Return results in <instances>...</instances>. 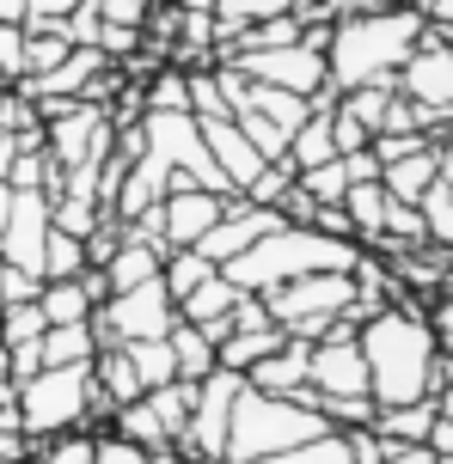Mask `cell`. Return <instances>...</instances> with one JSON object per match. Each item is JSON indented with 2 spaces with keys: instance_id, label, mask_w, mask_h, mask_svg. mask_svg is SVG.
Returning a JSON list of instances; mask_svg holds the SVG:
<instances>
[{
  "instance_id": "6da1fadb",
  "label": "cell",
  "mask_w": 453,
  "mask_h": 464,
  "mask_svg": "<svg viewBox=\"0 0 453 464\" xmlns=\"http://www.w3.org/2000/svg\"><path fill=\"white\" fill-rule=\"evenodd\" d=\"M356 343H361V361H368V392H374V410L435 397L441 336H435L429 312H417L410 300H392V305H380V312H368V318H361Z\"/></svg>"
},
{
  "instance_id": "7a4b0ae2",
  "label": "cell",
  "mask_w": 453,
  "mask_h": 464,
  "mask_svg": "<svg viewBox=\"0 0 453 464\" xmlns=\"http://www.w3.org/2000/svg\"><path fill=\"white\" fill-rule=\"evenodd\" d=\"M429 19L417 6H368V13H343L325 31V68H331V92L350 86H392V73L405 68V55L423 44Z\"/></svg>"
},
{
  "instance_id": "3957f363",
  "label": "cell",
  "mask_w": 453,
  "mask_h": 464,
  "mask_svg": "<svg viewBox=\"0 0 453 464\" xmlns=\"http://www.w3.org/2000/svg\"><path fill=\"white\" fill-rule=\"evenodd\" d=\"M361 245L356 238H331V232L307 227V220H282L276 232H263L251 251H239L233 263H221V276L239 294H270L294 276H325V269H356Z\"/></svg>"
},
{
  "instance_id": "277c9868",
  "label": "cell",
  "mask_w": 453,
  "mask_h": 464,
  "mask_svg": "<svg viewBox=\"0 0 453 464\" xmlns=\"http://www.w3.org/2000/svg\"><path fill=\"white\" fill-rule=\"evenodd\" d=\"M319 434H331V421L319 416L312 403H300V397H270V392H251V385H239L221 464H258V459H276V452H288V446H300V440H319Z\"/></svg>"
},
{
  "instance_id": "5b68a950",
  "label": "cell",
  "mask_w": 453,
  "mask_h": 464,
  "mask_svg": "<svg viewBox=\"0 0 453 464\" xmlns=\"http://www.w3.org/2000/svg\"><path fill=\"white\" fill-rule=\"evenodd\" d=\"M13 403H19L25 440H55V434L86 428L93 416H111L93 385V361H80V367H37L31 379L13 385Z\"/></svg>"
},
{
  "instance_id": "8992f818",
  "label": "cell",
  "mask_w": 453,
  "mask_h": 464,
  "mask_svg": "<svg viewBox=\"0 0 453 464\" xmlns=\"http://www.w3.org/2000/svg\"><path fill=\"white\" fill-rule=\"evenodd\" d=\"M263 305H270V318H276L294 343H325L343 312H368V305L356 300V276H350V269L294 276V281H282V287H270Z\"/></svg>"
},
{
  "instance_id": "52a82bcc",
  "label": "cell",
  "mask_w": 453,
  "mask_h": 464,
  "mask_svg": "<svg viewBox=\"0 0 453 464\" xmlns=\"http://www.w3.org/2000/svg\"><path fill=\"white\" fill-rule=\"evenodd\" d=\"M239 73H251L263 86H282V92H300V98H331V68H325V31H307L300 44H282V49H239L227 55Z\"/></svg>"
},
{
  "instance_id": "ba28073f",
  "label": "cell",
  "mask_w": 453,
  "mask_h": 464,
  "mask_svg": "<svg viewBox=\"0 0 453 464\" xmlns=\"http://www.w3.org/2000/svg\"><path fill=\"white\" fill-rule=\"evenodd\" d=\"M178 324V300L166 294V281L153 276L142 287H123V294H104V305L93 312L98 348L104 343H142V336H166Z\"/></svg>"
},
{
  "instance_id": "9c48e42d",
  "label": "cell",
  "mask_w": 453,
  "mask_h": 464,
  "mask_svg": "<svg viewBox=\"0 0 453 464\" xmlns=\"http://www.w3.org/2000/svg\"><path fill=\"white\" fill-rule=\"evenodd\" d=\"M392 86L410 98V104H423V111L453 129V44L441 31H423V44L405 55V68L392 73Z\"/></svg>"
},
{
  "instance_id": "30bf717a",
  "label": "cell",
  "mask_w": 453,
  "mask_h": 464,
  "mask_svg": "<svg viewBox=\"0 0 453 464\" xmlns=\"http://www.w3.org/2000/svg\"><path fill=\"white\" fill-rule=\"evenodd\" d=\"M239 379L233 367H215L209 379H196V397H191V421H184V446L178 452H191L202 464H221L227 452V421H233V397H239Z\"/></svg>"
},
{
  "instance_id": "8fae6325",
  "label": "cell",
  "mask_w": 453,
  "mask_h": 464,
  "mask_svg": "<svg viewBox=\"0 0 453 464\" xmlns=\"http://www.w3.org/2000/svg\"><path fill=\"white\" fill-rule=\"evenodd\" d=\"M44 238H49V196L44 189H13V208H6V227H0V263L37 276L44 269Z\"/></svg>"
},
{
  "instance_id": "7c38bea8",
  "label": "cell",
  "mask_w": 453,
  "mask_h": 464,
  "mask_svg": "<svg viewBox=\"0 0 453 464\" xmlns=\"http://www.w3.org/2000/svg\"><path fill=\"white\" fill-rule=\"evenodd\" d=\"M282 220H288L282 208H263V202H245V196H233V202H227V214H221L215 227L196 238V251L209 256V263H233L239 251H251L263 232H276Z\"/></svg>"
},
{
  "instance_id": "4fadbf2b",
  "label": "cell",
  "mask_w": 453,
  "mask_h": 464,
  "mask_svg": "<svg viewBox=\"0 0 453 464\" xmlns=\"http://www.w3.org/2000/svg\"><path fill=\"white\" fill-rule=\"evenodd\" d=\"M196 122H202V147H209V160H215L221 171H227V184L245 196V189L270 171V160L245 140V129H239L233 116H196Z\"/></svg>"
},
{
  "instance_id": "5bb4252c",
  "label": "cell",
  "mask_w": 453,
  "mask_h": 464,
  "mask_svg": "<svg viewBox=\"0 0 453 464\" xmlns=\"http://www.w3.org/2000/svg\"><path fill=\"white\" fill-rule=\"evenodd\" d=\"M227 202H233V196H209V189H196V184H172V196L160 202V227H166V245H172V251L196 245V238L215 227L221 214H227Z\"/></svg>"
},
{
  "instance_id": "9a60e30c",
  "label": "cell",
  "mask_w": 453,
  "mask_h": 464,
  "mask_svg": "<svg viewBox=\"0 0 453 464\" xmlns=\"http://www.w3.org/2000/svg\"><path fill=\"white\" fill-rule=\"evenodd\" d=\"M307 361H312V343H294L288 336L282 348H270L263 361H251V367L239 372L251 392H270V397H300L307 403Z\"/></svg>"
},
{
  "instance_id": "2e32d148",
  "label": "cell",
  "mask_w": 453,
  "mask_h": 464,
  "mask_svg": "<svg viewBox=\"0 0 453 464\" xmlns=\"http://www.w3.org/2000/svg\"><path fill=\"white\" fill-rule=\"evenodd\" d=\"M104 276L86 269V276H68V281H44L37 287V305H44L49 324H93V312L104 305Z\"/></svg>"
},
{
  "instance_id": "e0dca14e",
  "label": "cell",
  "mask_w": 453,
  "mask_h": 464,
  "mask_svg": "<svg viewBox=\"0 0 453 464\" xmlns=\"http://www.w3.org/2000/svg\"><path fill=\"white\" fill-rule=\"evenodd\" d=\"M160 263H166V245H147V238H129V227H123V245L104 263H98V276H104V287L111 294H123V287H142V281L160 276Z\"/></svg>"
},
{
  "instance_id": "ac0fdd59",
  "label": "cell",
  "mask_w": 453,
  "mask_h": 464,
  "mask_svg": "<svg viewBox=\"0 0 453 464\" xmlns=\"http://www.w3.org/2000/svg\"><path fill=\"white\" fill-rule=\"evenodd\" d=\"M435 397H417V403H386V410H374V434H380L386 446H429V428H435Z\"/></svg>"
},
{
  "instance_id": "d6986e66",
  "label": "cell",
  "mask_w": 453,
  "mask_h": 464,
  "mask_svg": "<svg viewBox=\"0 0 453 464\" xmlns=\"http://www.w3.org/2000/svg\"><path fill=\"white\" fill-rule=\"evenodd\" d=\"M93 385H98V397H104V410H123V403H135V397L147 392L135 361L123 354V343H104L93 354Z\"/></svg>"
},
{
  "instance_id": "ffe728a7",
  "label": "cell",
  "mask_w": 453,
  "mask_h": 464,
  "mask_svg": "<svg viewBox=\"0 0 453 464\" xmlns=\"http://www.w3.org/2000/svg\"><path fill=\"white\" fill-rule=\"evenodd\" d=\"M337 98V92H331ZM331 98H319L312 104V116L288 135V165L294 171H312V165H325V160H337V135H331Z\"/></svg>"
},
{
  "instance_id": "44dd1931",
  "label": "cell",
  "mask_w": 453,
  "mask_h": 464,
  "mask_svg": "<svg viewBox=\"0 0 453 464\" xmlns=\"http://www.w3.org/2000/svg\"><path fill=\"white\" fill-rule=\"evenodd\" d=\"M441 178V165H435V147H417V153H405V160H386L380 165V184H386V196L392 202H423V189Z\"/></svg>"
},
{
  "instance_id": "7402d4cb",
  "label": "cell",
  "mask_w": 453,
  "mask_h": 464,
  "mask_svg": "<svg viewBox=\"0 0 453 464\" xmlns=\"http://www.w3.org/2000/svg\"><path fill=\"white\" fill-rule=\"evenodd\" d=\"M37 354H44V367H80V361L98 354V330L93 324H49L37 336Z\"/></svg>"
},
{
  "instance_id": "603a6c76",
  "label": "cell",
  "mask_w": 453,
  "mask_h": 464,
  "mask_svg": "<svg viewBox=\"0 0 453 464\" xmlns=\"http://www.w3.org/2000/svg\"><path fill=\"white\" fill-rule=\"evenodd\" d=\"M386 208H392V196H386L380 178H368V184H350V196H343V214H350V227H356V245H361V238H368V245L380 238Z\"/></svg>"
},
{
  "instance_id": "cb8c5ba5",
  "label": "cell",
  "mask_w": 453,
  "mask_h": 464,
  "mask_svg": "<svg viewBox=\"0 0 453 464\" xmlns=\"http://www.w3.org/2000/svg\"><path fill=\"white\" fill-rule=\"evenodd\" d=\"M172 354H178V379H184V385H196V379H209V372L221 367V348L196 324H184V318L172 324Z\"/></svg>"
},
{
  "instance_id": "d4e9b609",
  "label": "cell",
  "mask_w": 453,
  "mask_h": 464,
  "mask_svg": "<svg viewBox=\"0 0 453 464\" xmlns=\"http://www.w3.org/2000/svg\"><path fill=\"white\" fill-rule=\"evenodd\" d=\"M123 354L135 361V372H142V385H147V392H153V385H172V379H178L172 330H166V336H142V343H123Z\"/></svg>"
},
{
  "instance_id": "484cf974",
  "label": "cell",
  "mask_w": 453,
  "mask_h": 464,
  "mask_svg": "<svg viewBox=\"0 0 453 464\" xmlns=\"http://www.w3.org/2000/svg\"><path fill=\"white\" fill-rule=\"evenodd\" d=\"M86 269H93L86 238H74V232L49 227V238H44V269H37V276H44V281H68V276H86Z\"/></svg>"
},
{
  "instance_id": "4316f807",
  "label": "cell",
  "mask_w": 453,
  "mask_h": 464,
  "mask_svg": "<svg viewBox=\"0 0 453 464\" xmlns=\"http://www.w3.org/2000/svg\"><path fill=\"white\" fill-rule=\"evenodd\" d=\"M276 13H294V0H215V31H221V44H233L245 24H263Z\"/></svg>"
},
{
  "instance_id": "83f0119b",
  "label": "cell",
  "mask_w": 453,
  "mask_h": 464,
  "mask_svg": "<svg viewBox=\"0 0 453 464\" xmlns=\"http://www.w3.org/2000/svg\"><path fill=\"white\" fill-rule=\"evenodd\" d=\"M215 269H221V263H209L196 245H184V251H166V263H160V281H166L172 300H184V294H191V287H202Z\"/></svg>"
},
{
  "instance_id": "f1b7e54d",
  "label": "cell",
  "mask_w": 453,
  "mask_h": 464,
  "mask_svg": "<svg viewBox=\"0 0 453 464\" xmlns=\"http://www.w3.org/2000/svg\"><path fill=\"white\" fill-rule=\"evenodd\" d=\"M44 330H49V318H44L37 300H6L0 305V348H25V343H37Z\"/></svg>"
},
{
  "instance_id": "f546056e",
  "label": "cell",
  "mask_w": 453,
  "mask_h": 464,
  "mask_svg": "<svg viewBox=\"0 0 453 464\" xmlns=\"http://www.w3.org/2000/svg\"><path fill=\"white\" fill-rule=\"evenodd\" d=\"M417 214H423V238H429V245H441V251H453V189L441 184V178L423 189Z\"/></svg>"
},
{
  "instance_id": "4dcf8cb0",
  "label": "cell",
  "mask_w": 453,
  "mask_h": 464,
  "mask_svg": "<svg viewBox=\"0 0 453 464\" xmlns=\"http://www.w3.org/2000/svg\"><path fill=\"white\" fill-rule=\"evenodd\" d=\"M25 464H93V434H55V440H31Z\"/></svg>"
},
{
  "instance_id": "1f68e13d",
  "label": "cell",
  "mask_w": 453,
  "mask_h": 464,
  "mask_svg": "<svg viewBox=\"0 0 453 464\" xmlns=\"http://www.w3.org/2000/svg\"><path fill=\"white\" fill-rule=\"evenodd\" d=\"M86 13H93L98 24H111V31H142L147 0H86Z\"/></svg>"
},
{
  "instance_id": "d6a6232c",
  "label": "cell",
  "mask_w": 453,
  "mask_h": 464,
  "mask_svg": "<svg viewBox=\"0 0 453 464\" xmlns=\"http://www.w3.org/2000/svg\"><path fill=\"white\" fill-rule=\"evenodd\" d=\"M93 464H160V459L123 434H93Z\"/></svg>"
},
{
  "instance_id": "836d02e7",
  "label": "cell",
  "mask_w": 453,
  "mask_h": 464,
  "mask_svg": "<svg viewBox=\"0 0 453 464\" xmlns=\"http://www.w3.org/2000/svg\"><path fill=\"white\" fill-rule=\"evenodd\" d=\"M147 111H191V73H160L147 92Z\"/></svg>"
},
{
  "instance_id": "e575fe53",
  "label": "cell",
  "mask_w": 453,
  "mask_h": 464,
  "mask_svg": "<svg viewBox=\"0 0 453 464\" xmlns=\"http://www.w3.org/2000/svg\"><path fill=\"white\" fill-rule=\"evenodd\" d=\"M25 6H31V19H25V24H62L68 13H80L86 0H25Z\"/></svg>"
},
{
  "instance_id": "d590c367",
  "label": "cell",
  "mask_w": 453,
  "mask_h": 464,
  "mask_svg": "<svg viewBox=\"0 0 453 464\" xmlns=\"http://www.w3.org/2000/svg\"><path fill=\"white\" fill-rule=\"evenodd\" d=\"M417 13L429 19V31H441V37L453 44V0H417Z\"/></svg>"
},
{
  "instance_id": "8d00e7d4",
  "label": "cell",
  "mask_w": 453,
  "mask_h": 464,
  "mask_svg": "<svg viewBox=\"0 0 453 464\" xmlns=\"http://www.w3.org/2000/svg\"><path fill=\"white\" fill-rule=\"evenodd\" d=\"M380 464H441V459H435L429 446H386Z\"/></svg>"
},
{
  "instance_id": "74e56055",
  "label": "cell",
  "mask_w": 453,
  "mask_h": 464,
  "mask_svg": "<svg viewBox=\"0 0 453 464\" xmlns=\"http://www.w3.org/2000/svg\"><path fill=\"white\" fill-rule=\"evenodd\" d=\"M429 324H435V336H441V343H453V294H441V300H435Z\"/></svg>"
},
{
  "instance_id": "f35d334b",
  "label": "cell",
  "mask_w": 453,
  "mask_h": 464,
  "mask_svg": "<svg viewBox=\"0 0 453 464\" xmlns=\"http://www.w3.org/2000/svg\"><path fill=\"white\" fill-rule=\"evenodd\" d=\"M435 165H441V184L453 189V129H441V147H435Z\"/></svg>"
},
{
  "instance_id": "ab89813d",
  "label": "cell",
  "mask_w": 453,
  "mask_h": 464,
  "mask_svg": "<svg viewBox=\"0 0 453 464\" xmlns=\"http://www.w3.org/2000/svg\"><path fill=\"white\" fill-rule=\"evenodd\" d=\"M25 140H37V135H6V129H0V178H6V165L19 160V147Z\"/></svg>"
},
{
  "instance_id": "60d3db41",
  "label": "cell",
  "mask_w": 453,
  "mask_h": 464,
  "mask_svg": "<svg viewBox=\"0 0 453 464\" xmlns=\"http://www.w3.org/2000/svg\"><path fill=\"white\" fill-rule=\"evenodd\" d=\"M31 19V6L25 0H0V24H25Z\"/></svg>"
},
{
  "instance_id": "b9f144b4",
  "label": "cell",
  "mask_w": 453,
  "mask_h": 464,
  "mask_svg": "<svg viewBox=\"0 0 453 464\" xmlns=\"http://www.w3.org/2000/svg\"><path fill=\"white\" fill-rule=\"evenodd\" d=\"M435 403H441V416L453 421V392H435Z\"/></svg>"
},
{
  "instance_id": "7bdbcfd3",
  "label": "cell",
  "mask_w": 453,
  "mask_h": 464,
  "mask_svg": "<svg viewBox=\"0 0 453 464\" xmlns=\"http://www.w3.org/2000/svg\"><path fill=\"white\" fill-rule=\"evenodd\" d=\"M166 464H202V459H191V452H172V459Z\"/></svg>"
},
{
  "instance_id": "ee69618b",
  "label": "cell",
  "mask_w": 453,
  "mask_h": 464,
  "mask_svg": "<svg viewBox=\"0 0 453 464\" xmlns=\"http://www.w3.org/2000/svg\"><path fill=\"white\" fill-rule=\"evenodd\" d=\"M435 459H441V464H453V452H435Z\"/></svg>"
},
{
  "instance_id": "f6af8a7d",
  "label": "cell",
  "mask_w": 453,
  "mask_h": 464,
  "mask_svg": "<svg viewBox=\"0 0 453 464\" xmlns=\"http://www.w3.org/2000/svg\"><path fill=\"white\" fill-rule=\"evenodd\" d=\"M147 6H153V0H147Z\"/></svg>"
}]
</instances>
